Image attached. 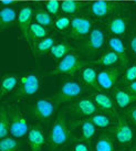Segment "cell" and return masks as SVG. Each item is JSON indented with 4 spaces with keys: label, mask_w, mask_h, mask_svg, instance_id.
I'll return each instance as SVG.
<instances>
[{
    "label": "cell",
    "mask_w": 136,
    "mask_h": 151,
    "mask_svg": "<svg viewBox=\"0 0 136 151\" xmlns=\"http://www.w3.org/2000/svg\"><path fill=\"white\" fill-rule=\"evenodd\" d=\"M92 30V22L85 17H75L71 20L69 37L73 40H79L89 35Z\"/></svg>",
    "instance_id": "cell-7"
},
{
    "label": "cell",
    "mask_w": 136,
    "mask_h": 151,
    "mask_svg": "<svg viewBox=\"0 0 136 151\" xmlns=\"http://www.w3.org/2000/svg\"><path fill=\"white\" fill-rule=\"evenodd\" d=\"M134 81H136V64L128 67L123 75V82L127 83V84L132 83Z\"/></svg>",
    "instance_id": "cell-33"
},
{
    "label": "cell",
    "mask_w": 136,
    "mask_h": 151,
    "mask_svg": "<svg viewBox=\"0 0 136 151\" xmlns=\"http://www.w3.org/2000/svg\"><path fill=\"white\" fill-rule=\"evenodd\" d=\"M40 78L35 74H28L22 76L19 81V91L17 96H33L39 92Z\"/></svg>",
    "instance_id": "cell-9"
},
{
    "label": "cell",
    "mask_w": 136,
    "mask_h": 151,
    "mask_svg": "<svg viewBox=\"0 0 136 151\" xmlns=\"http://www.w3.org/2000/svg\"><path fill=\"white\" fill-rule=\"evenodd\" d=\"M16 19H18V13L14 7L4 6L0 10V24L1 29L4 30L10 23H12Z\"/></svg>",
    "instance_id": "cell-22"
},
{
    "label": "cell",
    "mask_w": 136,
    "mask_h": 151,
    "mask_svg": "<svg viewBox=\"0 0 136 151\" xmlns=\"http://www.w3.org/2000/svg\"><path fill=\"white\" fill-rule=\"evenodd\" d=\"M20 147V142L11 137L2 138L0 141V151H18Z\"/></svg>",
    "instance_id": "cell-30"
},
{
    "label": "cell",
    "mask_w": 136,
    "mask_h": 151,
    "mask_svg": "<svg viewBox=\"0 0 136 151\" xmlns=\"http://www.w3.org/2000/svg\"><path fill=\"white\" fill-rule=\"evenodd\" d=\"M46 9L49 13L51 14H56L59 12V10H61V4L58 0H50L46 4Z\"/></svg>",
    "instance_id": "cell-36"
},
{
    "label": "cell",
    "mask_w": 136,
    "mask_h": 151,
    "mask_svg": "<svg viewBox=\"0 0 136 151\" xmlns=\"http://www.w3.org/2000/svg\"><path fill=\"white\" fill-rule=\"evenodd\" d=\"M127 91L132 92L133 94L136 95V81H134V82H132V83H129L127 85Z\"/></svg>",
    "instance_id": "cell-39"
},
{
    "label": "cell",
    "mask_w": 136,
    "mask_h": 151,
    "mask_svg": "<svg viewBox=\"0 0 136 151\" xmlns=\"http://www.w3.org/2000/svg\"><path fill=\"white\" fill-rule=\"evenodd\" d=\"M98 63L104 67H113L116 64L121 63V59H119V56L115 53L114 51L110 50L107 51V52H105L98 60Z\"/></svg>",
    "instance_id": "cell-26"
},
{
    "label": "cell",
    "mask_w": 136,
    "mask_h": 151,
    "mask_svg": "<svg viewBox=\"0 0 136 151\" xmlns=\"http://www.w3.org/2000/svg\"><path fill=\"white\" fill-rule=\"evenodd\" d=\"M110 134L114 138L115 142L121 146H129L134 140V130L128 122V118L125 115H119L114 122H112Z\"/></svg>",
    "instance_id": "cell-2"
},
{
    "label": "cell",
    "mask_w": 136,
    "mask_h": 151,
    "mask_svg": "<svg viewBox=\"0 0 136 151\" xmlns=\"http://www.w3.org/2000/svg\"><path fill=\"white\" fill-rule=\"evenodd\" d=\"M10 132V118L9 110H6L4 107H1L0 110V138L8 137Z\"/></svg>",
    "instance_id": "cell-27"
},
{
    "label": "cell",
    "mask_w": 136,
    "mask_h": 151,
    "mask_svg": "<svg viewBox=\"0 0 136 151\" xmlns=\"http://www.w3.org/2000/svg\"><path fill=\"white\" fill-rule=\"evenodd\" d=\"M126 116H127L128 120L132 122L133 125L136 127V106L134 107H131V108L127 109L126 111Z\"/></svg>",
    "instance_id": "cell-37"
},
{
    "label": "cell",
    "mask_w": 136,
    "mask_h": 151,
    "mask_svg": "<svg viewBox=\"0 0 136 151\" xmlns=\"http://www.w3.org/2000/svg\"><path fill=\"white\" fill-rule=\"evenodd\" d=\"M55 44V40L52 37H46L44 39H41L37 44V52L42 54L44 52L51 50V47Z\"/></svg>",
    "instance_id": "cell-32"
},
{
    "label": "cell",
    "mask_w": 136,
    "mask_h": 151,
    "mask_svg": "<svg viewBox=\"0 0 136 151\" xmlns=\"http://www.w3.org/2000/svg\"><path fill=\"white\" fill-rule=\"evenodd\" d=\"M70 24H71V20L68 17H59L54 22L55 28L58 30H62V31L70 28Z\"/></svg>",
    "instance_id": "cell-35"
},
{
    "label": "cell",
    "mask_w": 136,
    "mask_h": 151,
    "mask_svg": "<svg viewBox=\"0 0 136 151\" xmlns=\"http://www.w3.org/2000/svg\"><path fill=\"white\" fill-rule=\"evenodd\" d=\"M82 93H83V86L81 85V83L74 80L64 81L56 94L55 104L60 105V104L72 101L81 96Z\"/></svg>",
    "instance_id": "cell-4"
},
{
    "label": "cell",
    "mask_w": 136,
    "mask_h": 151,
    "mask_svg": "<svg viewBox=\"0 0 136 151\" xmlns=\"http://www.w3.org/2000/svg\"><path fill=\"white\" fill-rule=\"evenodd\" d=\"M85 66V62L80 59V56L74 53L70 52L63 59L60 60L58 65L52 72H50L51 75H74L77 72L81 71Z\"/></svg>",
    "instance_id": "cell-3"
},
{
    "label": "cell",
    "mask_w": 136,
    "mask_h": 151,
    "mask_svg": "<svg viewBox=\"0 0 136 151\" xmlns=\"http://www.w3.org/2000/svg\"><path fill=\"white\" fill-rule=\"evenodd\" d=\"M91 122L94 124V126L100 129H106L112 126V119L106 113H96L93 116L89 118Z\"/></svg>",
    "instance_id": "cell-24"
},
{
    "label": "cell",
    "mask_w": 136,
    "mask_h": 151,
    "mask_svg": "<svg viewBox=\"0 0 136 151\" xmlns=\"http://www.w3.org/2000/svg\"><path fill=\"white\" fill-rule=\"evenodd\" d=\"M128 27L127 19L124 17H115L112 18L109 23H107V28L110 30L112 34H114L116 37L119 35H124L126 33V30Z\"/></svg>",
    "instance_id": "cell-20"
},
{
    "label": "cell",
    "mask_w": 136,
    "mask_h": 151,
    "mask_svg": "<svg viewBox=\"0 0 136 151\" xmlns=\"http://www.w3.org/2000/svg\"><path fill=\"white\" fill-rule=\"evenodd\" d=\"M18 85V77L13 74L4 75L1 80V96L13 92Z\"/></svg>",
    "instance_id": "cell-23"
},
{
    "label": "cell",
    "mask_w": 136,
    "mask_h": 151,
    "mask_svg": "<svg viewBox=\"0 0 136 151\" xmlns=\"http://www.w3.org/2000/svg\"><path fill=\"white\" fill-rule=\"evenodd\" d=\"M129 47L132 53L136 56V33H134L129 39Z\"/></svg>",
    "instance_id": "cell-38"
},
{
    "label": "cell",
    "mask_w": 136,
    "mask_h": 151,
    "mask_svg": "<svg viewBox=\"0 0 136 151\" xmlns=\"http://www.w3.org/2000/svg\"><path fill=\"white\" fill-rule=\"evenodd\" d=\"M119 74H121V68L115 66L106 67L100 71L98 73V83L100 88L106 92L114 88L116 82L119 80Z\"/></svg>",
    "instance_id": "cell-8"
},
{
    "label": "cell",
    "mask_w": 136,
    "mask_h": 151,
    "mask_svg": "<svg viewBox=\"0 0 136 151\" xmlns=\"http://www.w3.org/2000/svg\"><path fill=\"white\" fill-rule=\"evenodd\" d=\"M105 44V33L101 28H93L85 40L84 47L88 52H96Z\"/></svg>",
    "instance_id": "cell-11"
},
{
    "label": "cell",
    "mask_w": 136,
    "mask_h": 151,
    "mask_svg": "<svg viewBox=\"0 0 136 151\" xmlns=\"http://www.w3.org/2000/svg\"><path fill=\"white\" fill-rule=\"evenodd\" d=\"M81 78L89 87L93 89H100L98 83V72L93 66H84L81 70Z\"/></svg>",
    "instance_id": "cell-21"
},
{
    "label": "cell",
    "mask_w": 136,
    "mask_h": 151,
    "mask_svg": "<svg viewBox=\"0 0 136 151\" xmlns=\"http://www.w3.org/2000/svg\"><path fill=\"white\" fill-rule=\"evenodd\" d=\"M107 45H109V47H110L111 50L114 51L115 53L119 56L122 66H126L128 63V58L123 41L119 37H116V35L115 37H110L109 40H107Z\"/></svg>",
    "instance_id": "cell-17"
},
{
    "label": "cell",
    "mask_w": 136,
    "mask_h": 151,
    "mask_svg": "<svg viewBox=\"0 0 136 151\" xmlns=\"http://www.w3.org/2000/svg\"><path fill=\"white\" fill-rule=\"evenodd\" d=\"M30 34H31V40L32 41H37L40 39H44L47 35V30L44 29V27L34 21L31 23L30 27Z\"/></svg>",
    "instance_id": "cell-29"
},
{
    "label": "cell",
    "mask_w": 136,
    "mask_h": 151,
    "mask_svg": "<svg viewBox=\"0 0 136 151\" xmlns=\"http://www.w3.org/2000/svg\"><path fill=\"white\" fill-rule=\"evenodd\" d=\"M10 134L14 138H22L29 132V125L26 117L19 108H13L10 111Z\"/></svg>",
    "instance_id": "cell-5"
},
{
    "label": "cell",
    "mask_w": 136,
    "mask_h": 151,
    "mask_svg": "<svg viewBox=\"0 0 136 151\" xmlns=\"http://www.w3.org/2000/svg\"><path fill=\"white\" fill-rule=\"evenodd\" d=\"M82 7V4L74 0H65L61 4V10L62 12L67 14H74L77 13Z\"/></svg>",
    "instance_id": "cell-31"
},
{
    "label": "cell",
    "mask_w": 136,
    "mask_h": 151,
    "mask_svg": "<svg viewBox=\"0 0 136 151\" xmlns=\"http://www.w3.org/2000/svg\"><path fill=\"white\" fill-rule=\"evenodd\" d=\"M75 127H77V131L80 132V137L77 139H81V140L86 141V142L92 140L95 134H96V127L94 126V124L90 120L89 118L79 122Z\"/></svg>",
    "instance_id": "cell-18"
},
{
    "label": "cell",
    "mask_w": 136,
    "mask_h": 151,
    "mask_svg": "<svg viewBox=\"0 0 136 151\" xmlns=\"http://www.w3.org/2000/svg\"><path fill=\"white\" fill-rule=\"evenodd\" d=\"M114 138L110 132H102L98 136L93 145V151H114Z\"/></svg>",
    "instance_id": "cell-19"
},
{
    "label": "cell",
    "mask_w": 136,
    "mask_h": 151,
    "mask_svg": "<svg viewBox=\"0 0 136 151\" xmlns=\"http://www.w3.org/2000/svg\"><path fill=\"white\" fill-rule=\"evenodd\" d=\"M128 151H136V146L134 148H132V149H129Z\"/></svg>",
    "instance_id": "cell-40"
},
{
    "label": "cell",
    "mask_w": 136,
    "mask_h": 151,
    "mask_svg": "<svg viewBox=\"0 0 136 151\" xmlns=\"http://www.w3.org/2000/svg\"><path fill=\"white\" fill-rule=\"evenodd\" d=\"M117 4L110 2V1H94L91 4L90 9L94 17L106 18L117 8Z\"/></svg>",
    "instance_id": "cell-15"
},
{
    "label": "cell",
    "mask_w": 136,
    "mask_h": 151,
    "mask_svg": "<svg viewBox=\"0 0 136 151\" xmlns=\"http://www.w3.org/2000/svg\"><path fill=\"white\" fill-rule=\"evenodd\" d=\"M27 142L30 146L31 151H42L47 142L46 134L40 126H33L29 129L27 134Z\"/></svg>",
    "instance_id": "cell-12"
},
{
    "label": "cell",
    "mask_w": 136,
    "mask_h": 151,
    "mask_svg": "<svg viewBox=\"0 0 136 151\" xmlns=\"http://www.w3.org/2000/svg\"><path fill=\"white\" fill-rule=\"evenodd\" d=\"M70 52H72V47L70 44L67 42H60L56 43L51 47V50L49 51V53L52 58H54L56 60L63 59L67 54H69Z\"/></svg>",
    "instance_id": "cell-25"
},
{
    "label": "cell",
    "mask_w": 136,
    "mask_h": 151,
    "mask_svg": "<svg viewBox=\"0 0 136 151\" xmlns=\"http://www.w3.org/2000/svg\"><path fill=\"white\" fill-rule=\"evenodd\" d=\"M71 139V132L69 130L67 119L63 115H59L52 124L48 142L52 151H61Z\"/></svg>",
    "instance_id": "cell-1"
},
{
    "label": "cell",
    "mask_w": 136,
    "mask_h": 151,
    "mask_svg": "<svg viewBox=\"0 0 136 151\" xmlns=\"http://www.w3.org/2000/svg\"><path fill=\"white\" fill-rule=\"evenodd\" d=\"M35 21L40 23L43 27H52L53 25V20L51 18V13H49L47 10L43 9H37L33 13Z\"/></svg>",
    "instance_id": "cell-28"
},
{
    "label": "cell",
    "mask_w": 136,
    "mask_h": 151,
    "mask_svg": "<svg viewBox=\"0 0 136 151\" xmlns=\"http://www.w3.org/2000/svg\"><path fill=\"white\" fill-rule=\"evenodd\" d=\"M72 151H91V147L86 141H83L81 139H75V141L72 143L71 147Z\"/></svg>",
    "instance_id": "cell-34"
},
{
    "label": "cell",
    "mask_w": 136,
    "mask_h": 151,
    "mask_svg": "<svg viewBox=\"0 0 136 151\" xmlns=\"http://www.w3.org/2000/svg\"><path fill=\"white\" fill-rule=\"evenodd\" d=\"M55 109V101L50 98H39L32 105V113L37 119L41 122H48L53 116Z\"/></svg>",
    "instance_id": "cell-6"
},
{
    "label": "cell",
    "mask_w": 136,
    "mask_h": 151,
    "mask_svg": "<svg viewBox=\"0 0 136 151\" xmlns=\"http://www.w3.org/2000/svg\"><path fill=\"white\" fill-rule=\"evenodd\" d=\"M92 99L98 109L106 114L115 113V101L113 97H111L107 93L96 92L92 94Z\"/></svg>",
    "instance_id": "cell-13"
},
{
    "label": "cell",
    "mask_w": 136,
    "mask_h": 151,
    "mask_svg": "<svg viewBox=\"0 0 136 151\" xmlns=\"http://www.w3.org/2000/svg\"><path fill=\"white\" fill-rule=\"evenodd\" d=\"M113 98L115 104L119 108H126L129 105L136 103V95L129 91H124L121 88H116L113 92Z\"/></svg>",
    "instance_id": "cell-16"
},
{
    "label": "cell",
    "mask_w": 136,
    "mask_h": 151,
    "mask_svg": "<svg viewBox=\"0 0 136 151\" xmlns=\"http://www.w3.org/2000/svg\"><path fill=\"white\" fill-rule=\"evenodd\" d=\"M33 16V10L30 7L29 4L23 6L20 11L18 13V24L19 28L21 30L22 34H23V38L26 40L28 44L32 47V40H31V34H30V27H31V19Z\"/></svg>",
    "instance_id": "cell-10"
},
{
    "label": "cell",
    "mask_w": 136,
    "mask_h": 151,
    "mask_svg": "<svg viewBox=\"0 0 136 151\" xmlns=\"http://www.w3.org/2000/svg\"><path fill=\"white\" fill-rule=\"evenodd\" d=\"M73 109L77 115L90 118L91 116H93L94 114L98 113V108L92 98L84 97V98H80L79 101H75V104L73 105Z\"/></svg>",
    "instance_id": "cell-14"
}]
</instances>
